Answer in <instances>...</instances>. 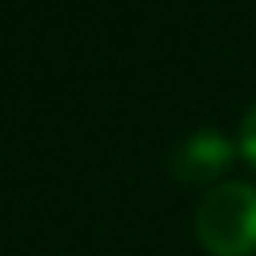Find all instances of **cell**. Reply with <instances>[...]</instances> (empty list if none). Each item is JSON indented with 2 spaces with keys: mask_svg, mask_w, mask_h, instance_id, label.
<instances>
[{
  "mask_svg": "<svg viewBox=\"0 0 256 256\" xmlns=\"http://www.w3.org/2000/svg\"><path fill=\"white\" fill-rule=\"evenodd\" d=\"M202 248L214 256H248L256 252V185L222 180L198 202L194 214Z\"/></svg>",
  "mask_w": 256,
  "mask_h": 256,
  "instance_id": "obj_1",
  "label": "cell"
},
{
  "mask_svg": "<svg viewBox=\"0 0 256 256\" xmlns=\"http://www.w3.org/2000/svg\"><path fill=\"white\" fill-rule=\"evenodd\" d=\"M231 152H236V147H231V138L222 130H194L176 147V156H172L176 176L194 180V185L214 180V176H222V168L231 164Z\"/></svg>",
  "mask_w": 256,
  "mask_h": 256,
  "instance_id": "obj_2",
  "label": "cell"
},
{
  "mask_svg": "<svg viewBox=\"0 0 256 256\" xmlns=\"http://www.w3.org/2000/svg\"><path fill=\"white\" fill-rule=\"evenodd\" d=\"M240 152L248 156V164L256 168V101H252V110L244 114V126H240Z\"/></svg>",
  "mask_w": 256,
  "mask_h": 256,
  "instance_id": "obj_3",
  "label": "cell"
}]
</instances>
